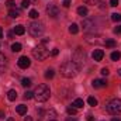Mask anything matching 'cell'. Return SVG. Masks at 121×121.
<instances>
[{"label":"cell","instance_id":"603a6c76","mask_svg":"<svg viewBox=\"0 0 121 121\" xmlns=\"http://www.w3.org/2000/svg\"><path fill=\"white\" fill-rule=\"evenodd\" d=\"M54 75H55L54 69H47V70H45V78H47V79H52Z\"/></svg>","mask_w":121,"mask_h":121},{"label":"cell","instance_id":"4dcf8cb0","mask_svg":"<svg viewBox=\"0 0 121 121\" xmlns=\"http://www.w3.org/2000/svg\"><path fill=\"white\" fill-rule=\"evenodd\" d=\"M21 7H23V9H27V7H30V0H23V3H21Z\"/></svg>","mask_w":121,"mask_h":121},{"label":"cell","instance_id":"277c9868","mask_svg":"<svg viewBox=\"0 0 121 121\" xmlns=\"http://www.w3.org/2000/svg\"><path fill=\"white\" fill-rule=\"evenodd\" d=\"M44 24L42 23H39V21H32L30 26H28V31H30V34L32 37H41L42 34H44Z\"/></svg>","mask_w":121,"mask_h":121},{"label":"cell","instance_id":"f546056e","mask_svg":"<svg viewBox=\"0 0 121 121\" xmlns=\"http://www.w3.org/2000/svg\"><path fill=\"white\" fill-rule=\"evenodd\" d=\"M28 16H30L31 18H37L38 17V11L37 10H31L30 13H28Z\"/></svg>","mask_w":121,"mask_h":121},{"label":"cell","instance_id":"4316f807","mask_svg":"<svg viewBox=\"0 0 121 121\" xmlns=\"http://www.w3.org/2000/svg\"><path fill=\"white\" fill-rule=\"evenodd\" d=\"M6 6L11 10V9H14V7H16V3H14L13 0H7V1H6Z\"/></svg>","mask_w":121,"mask_h":121},{"label":"cell","instance_id":"f35d334b","mask_svg":"<svg viewBox=\"0 0 121 121\" xmlns=\"http://www.w3.org/2000/svg\"><path fill=\"white\" fill-rule=\"evenodd\" d=\"M66 121H78L75 117H69V118H66Z\"/></svg>","mask_w":121,"mask_h":121},{"label":"cell","instance_id":"e0dca14e","mask_svg":"<svg viewBox=\"0 0 121 121\" xmlns=\"http://www.w3.org/2000/svg\"><path fill=\"white\" fill-rule=\"evenodd\" d=\"M7 97H9V100H10V101H14V100L17 99V91H16V90H9Z\"/></svg>","mask_w":121,"mask_h":121},{"label":"cell","instance_id":"ab89813d","mask_svg":"<svg viewBox=\"0 0 121 121\" xmlns=\"http://www.w3.org/2000/svg\"><path fill=\"white\" fill-rule=\"evenodd\" d=\"M87 121H94V117L93 116H87Z\"/></svg>","mask_w":121,"mask_h":121},{"label":"cell","instance_id":"cb8c5ba5","mask_svg":"<svg viewBox=\"0 0 121 121\" xmlns=\"http://www.w3.org/2000/svg\"><path fill=\"white\" fill-rule=\"evenodd\" d=\"M121 58V54L118 51H114V52H111V59L113 60H118Z\"/></svg>","mask_w":121,"mask_h":121},{"label":"cell","instance_id":"7bdbcfd3","mask_svg":"<svg viewBox=\"0 0 121 121\" xmlns=\"http://www.w3.org/2000/svg\"><path fill=\"white\" fill-rule=\"evenodd\" d=\"M0 38H3V30H1V27H0Z\"/></svg>","mask_w":121,"mask_h":121},{"label":"cell","instance_id":"d590c367","mask_svg":"<svg viewBox=\"0 0 121 121\" xmlns=\"http://www.w3.org/2000/svg\"><path fill=\"white\" fill-rule=\"evenodd\" d=\"M108 73H110V70H108L107 68H103V69H101V75H104V76H107Z\"/></svg>","mask_w":121,"mask_h":121},{"label":"cell","instance_id":"f6af8a7d","mask_svg":"<svg viewBox=\"0 0 121 121\" xmlns=\"http://www.w3.org/2000/svg\"><path fill=\"white\" fill-rule=\"evenodd\" d=\"M118 75L121 76V69H118Z\"/></svg>","mask_w":121,"mask_h":121},{"label":"cell","instance_id":"e575fe53","mask_svg":"<svg viewBox=\"0 0 121 121\" xmlns=\"http://www.w3.org/2000/svg\"><path fill=\"white\" fill-rule=\"evenodd\" d=\"M58 54H59V49H58V48H54V49H52V52H51V55H52V56H56Z\"/></svg>","mask_w":121,"mask_h":121},{"label":"cell","instance_id":"30bf717a","mask_svg":"<svg viewBox=\"0 0 121 121\" xmlns=\"http://www.w3.org/2000/svg\"><path fill=\"white\" fill-rule=\"evenodd\" d=\"M91 85H93V87L99 89V87H106V86H107V82L103 80V79H96V80H93Z\"/></svg>","mask_w":121,"mask_h":121},{"label":"cell","instance_id":"7dc6e473","mask_svg":"<svg viewBox=\"0 0 121 121\" xmlns=\"http://www.w3.org/2000/svg\"><path fill=\"white\" fill-rule=\"evenodd\" d=\"M52 121H54V120H52Z\"/></svg>","mask_w":121,"mask_h":121},{"label":"cell","instance_id":"4fadbf2b","mask_svg":"<svg viewBox=\"0 0 121 121\" xmlns=\"http://www.w3.org/2000/svg\"><path fill=\"white\" fill-rule=\"evenodd\" d=\"M93 26H94V24H93L91 20H83V21H82V27H83L85 30H90Z\"/></svg>","mask_w":121,"mask_h":121},{"label":"cell","instance_id":"1f68e13d","mask_svg":"<svg viewBox=\"0 0 121 121\" xmlns=\"http://www.w3.org/2000/svg\"><path fill=\"white\" fill-rule=\"evenodd\" d=\"M48 116H51V118H55V117H56V113H55V110H52V108H51V110L48 111Z\"/></svg>","mask_w":121,"mask_h":121},{"label":"cell","instance_id":"d6a6232c","mask_svg":"<svg viewBox=\"0 0 121 121\" xmlns=\"http://www.w3.org/2000/svg\"><path fill=\"white\" fill-rule=\"evenodd\" d=\"M85 1H86L87 4H93V6H94V4H99L100 0H85Z\"/></svg>","mask_w":121,"mask_h":121},{"label":"cell","instance_id":"7a4b0ae2","mask_svg":"<svg viewBox=\"0 0 121 121\" xmlns=\"http://www.w3.org/2000/svg\"><path fill=\"white\" fill-rule=\"evenodd\" d=\"M49 96H51V90H49V87L47 86V85H38L37 86V89L34 91V99L38 101V103H44V101H47L48 99H49Z\"/></svg>","mask_w":121,"mask_h":121},{"label":"cell","instance_id":"d4e9b609","mask_svg":"<svg viewBox=\"0 0 121 121\" xmlns=\"http://www.w3.org/2000/svg\"><path fill=\"white\" fill-rule=\"evenodd\" d=\"M111 20L116 21V23H118V21L121 20V14H118V13H113V14H111Z\"/></svg>","mask_w":121,"mask_h":121},{"label":"cell","instance_id":"836d02e7","mask_svg":"<svg viewBox=\"0 0 121 121\" xmlns=\"http://www.w3.org/2000/svg\"><path fill=\"white\" fill-rule=\"evenodd\" d=\"M70 0H62V4H63V7H69L70 6Z\"/></svg>","mask_w":121,"mask_h":121},{"label":"cell","instance_id":"7402d4cb","mask_svg":"<svg viewBox=\"0 0 121 121\" xmlns=\"http://www.w3.org/2000/svg\"><path fill=\"white\" fill-rule=\"evenodd\" d=\"M21 85H23L24 87L31 86V85H32V83H31V79H28V78H23V79H21Z\"/></svg>","mask_w":121,"mask_h":121},{"label":"cell","instance_id":"9a60e30c","mask_svg":"<svg viewBox=\"0 0 121 121\" xmlns=\"http://www.w3.org/2000/svg\"><path fill=\"white\" fill-rule=\"evenodd\" d=\"M24 32H26L24 26H16V27H14V34H17V35H23Z\"/></svg>","mask_w":121,"mask_h":121},{"label":"cell","instance_id":"60d3db41","mask_svg":"<svg viewBox=\"0 0 121 121\" xmlns=\"http://www.w3.org/2000/svg\"><path fill=\"white\" fill-rule=\"evenodd\" d=\"M24 121H32V117H28V116H27V117L24 118Z\"/></svg>","mask_w":121,"mask_h":121},{"label":"cell","instance_id":"d6986e66","mask_svg":"<svg viewBox=\"0 0 121 121\" xmlns=\"http://www.w3.org/2000/svg\"><path fill=\"white\" fill-rule=\"evenodd\" d=\"M6 63H7V60H6V56L3 55V54H0V72L6 68Z\"/></svg>","mask_w":121,"mask_h":121},{"label":"cell","instance_id":"7c38bea8","mask_svg":"<svg viewBox=\"0 0 121 121\" xmlns=\"http://www.w3.org/2000/svg\"><path fill=\"white\" fill-rule=\"evenodd\" d=\"M16 111H17L20 116H24V114L27 113V106H24V104H20V106H17Z\"/></svg>","mask_w":121,"mask_h":121},{"label":"cell","instance_id":"ee69618b","mask_svg":"<svg viewBox=\"0 0 121 121\" xmlns=\"http://www.w3.org/2000/svg\"><path fill=\"white\" fill-rule=\"evenodd\" d=\"M111 121H121V118H116V117H114V118H113Z\"/></svg>","mask_w":121,"mask_h":121},{"label":"cell","instance_id":"b9f144b4","mask_svg":"<svg viewBox=\"0 0 121 121\" xmlns=\"http://www.w3.org/2000/svg\"><path fill=\"white\" fill-rule=\"evenodd\" d=\"M4 117H6V116H4V113H3V111H0V118H1V120H3V118H4Z\"/></svg>","mask_w":121,"mask_h":121},{"label":"cell","instance_id":"ba28073f","mask_svg":"<svg viewBox=\"0 0 121 121\" xmlns=\"http://www.w3.org/2000/svg\"><path fill=\"white\" fill-rule=\"evenodd\" d=\"M17 63H18V66H20L21 69H27L31 65V60H30L28 56H20V59H18Z\"/></svg>","mask_w":121,"mask_h":121},{"label":"cell","instance_id":"5bb4252c","mask_svg":"<svg viewBox=\"0 0 121 121\" xmlns=\"http://www.w3.org/2000/svg\"><path fill=\"white\" fill-rule=\"evenodd\" d=\"M78 14L82 16V17H86V16H87V7H85V6L78 7Z\"/></svg>","mask_w":121,"mask_h":121},{"label":"cell","instance_id":"6da1fadb","mask_svg":"<svg viewBox=\"0 0 121 121\" xmlns=\"http://www.w3.org/2000/svg\"><path fill=\"white\" fill-rule=\"evenodd\" d=\"M79 69H80L79 65H76L73 60H69V62H65L60 65V75L66 79H70L79 73Z\"/></svg>","mask_w":121,"mask_h":121},{"label":"cell","instance_id":"2e32d148","mask_svg":"<svg viewBox=\"0 0 121 121\" xmlns=\"http://www.w3.org/2000/svg\"><path fill=\"white\" fill-rule=\"evenodd\" d=\"M75 108H82L83 106H85V103H83V100L82 99H76L75 101H73V104H72Z\"/></svg>","mask_w":121,"mask_h":121},{"label":"cell","instance_id":"52a82bcc","mask_svg":"<svg viewBox=\"0 0 121 121\" xmlns=\"http://www.w3.org/2000/svg\"><path fill=\"white\" fill-rule=\"evenodd\" d=\"M47 13H48V16H49L51 18H56V17L59 16V9H58V6H55V4H48V6H47Z\"/></svg>","mask_w":121,"mask_h":121},{"label":"cell","instance_id":"8d00e7d4","mask_svg":"<svg viewBox=\"0 0 121 121\" xmlns=\"http://www.w3.org/2000/svg\"><path fill=\"white\" fill-rule=\"evenodd\" d=\"M110 6H111V7L118 6V0H110Z\"/></svg>","mask_w":121,"mask_h":121},{"label":"cell","instance_id":"9c48e42d","mask_svg":"<svg viewBox=\"0 0 121 121\" xmlns=\"http://www.w3.org/2000/svg\"><path fill=\"white\" fill-rule=\"evenodd\" d=\"M103 56H104L103 49H94V52H93V59L96 60V62H100V60L103 59Z\"/></svg>","mask_w":121,"mask_h":121},{"label":"cell","instance_id":"44dd1931","mask_svg":"<svg viewBox=\"0 0 121 121\" xmlns=\"http://www.w3.org/2000/svg\"><path fill=\"white\" fill-rule=\"evenodd\" d=\"M21 48H23V47H21V44H18V42H16V44L11 45V51H13V52H20Z\"/></svg>","mask_w":121,"mask_h":121},{"label":"cell","instance_id":"bcb514c9","mask_svg":"<svg viewBox=\"0 0 121 121\" xmlns=\"http://www.w3.org/2000/svg\"><path fill=\"white\" fill-rule=\"evenodd\" d=\"M7 121H14V120H13V118H9V120H7Z\"/></svg>","mask_w":121,"mask_h":121},{"label":"cell","instance_id":"8fae6325","mask_svg":"<svg viewBox=\"0 0 121 121\" xmlns=\"http://www.w3.org/2000/svg\"><path fill=\"white\" fill-rule=\"evenodd\" d=\"M9 16H10L11 18H17V17H20V16H21V11H20V10H17V9H11V10L9 11Z\"/></svg>","mask_w":121,"mask_h":121},{"label":"cell","instance_id":"f1b7e54d","mask_svg":"<svg viewBox=\"0 0 121 121\" xmlns=\"http://www.w3.org/2000/svg\"><path fill=\"white\" fill-rule=\"evenodd\" d=\"M66 111H68V114H70V116H75V114H76V108H75V107H68Z\"/></svg>","mask_w":121,"mask_h":121},{"label":"cell","instance_id":"3957f363","mask_svg":"<svg viewBox=\"0 0 121 121\" xmlns=\"http://www.w3.org/2000/svg\"><path fill=\"white\" fill-rule=\"evenodd\" d=\"M106 110L110 114H120L121 113V100L120 99H111L106 104Z\"/></svg>","mask_w":121,"mask_h":121},{"label":"cell","instance_id":"83f0119b","mask_svg":"<svg viewBox=\"0 0 121 121\" xmlns=\"http://www.w3.org/2000/svg\"><path fill=\"white\" fill-rule=\"evenodd\" d=\"M32 97H34V93H32V91H26V93H24V99H26V100H30Z\"/></svg>","mask_w":121,"mask_h":121},{"label":"cell","instance_id":"5b68a950","mask_svg":"<svg viewBox=\"0 0 121 121\" xmlns=\"http://www.w3.org/2000/svg\"><path fill=\"white\" fill-rule=\"evenodd\" d=\"M48 55H49V52L44 45H38L32 49V56L38 60H45L48 58Z\"/></svg>","mask_w":121,"mask_h":121},{"label":"cell","instance_id":"484cf974","mask_svg":"<svg viewBox=\"0 0 121 121\" xmlns=\"http://www.w3.org/2000/svg\"><path fill=\"white\" fill-rule=\"evenodd\" d=\"M87 103H89V106H91V107L97 106V100H96L94 97H89V99H87Z\"/></svg>","mask_w":121,"mask_h":121},{"label":"cell","instance_id":"74e56055","mask_svg":"<svg viewBox=\"0 0 121 121\" xmlns=\"http://www.w3.org/2000/svg\"><path fill=\"white\" fill-rule=\"evenodd\" d=\"M114 32H116V34H121V26H117V27L114 28Z\"/></svg>","mask_w":121,"mask_h":121},{"label":"cell","instance_id":"ffe728a7","mask_svg":"<svg viewBox=\"0 0 121 121\" xmlns=\"http://www.w3.org/2000/svg\"><path fill=\"white\" fill-rule=\"evenodd\" d=\"M104 44H106V47H108V48H114V47L117 45V42H116L114 39H106Z\"/></svg>","mask_w":121,"mask_h":121},{"label":"cell","instance_id":"ac0fdd59","mask_svg":"<svg viewBox=\"0 0 121 121\" xmlns=\"http://www.w3.org/2000/svg\"><path fill=\"white\" fill-rule=\"evenodd\" d=\"M69 32H70V34H78V32H79V26L75 24V23L70 24V26H69Z\"/></svg>","mask_w":121,"mask_h":121},{"label":"cell","instance_id":"8992f818","mask_svg":"<svg viewBox=\"0 0 121 121\" xmlns=\"http://www.w3.org/2000/svg\"><path fill=\"white\" fill-rule=\"evenodd\" d=\"M85 60H86V54H85L80 48H78V49L73 52V62L80 66L82 63H85Z\"/></svg>","mask_w":121,"mask_h":121}]
</instances>
